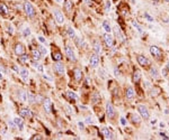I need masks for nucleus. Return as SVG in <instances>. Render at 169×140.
<instances>
[{
	"mask_svg": "<svg viewBox=\"0 0 169 140\" xmlns=\"http://www.w3.org/2000/svg\"><path fill=\"white\" fill-rule=\"evenodd\" d=\"M137 111H139L140 115H141L142 119H144V120H148V119L150 118V113H149V110H148V108L145 107L143 104H139L136 107Z\"/></svg>",
	"mask_w": 169,
	"mask_h": 140,
	"instance_id": "nucleus-1",
	"label": "nucleus"
},
{
	"mask_svg": "<svg viewBox=\"0 0 169 140\" xmlns=\"http://www.w3.org/2000/svg\"><path fill=\"white\" fill-rule=\"evenodd\" d=\"M23 8H24V11L26 12V15H27L28 17H33L34 15H35V9H34V7L29 4V2H25Z\"/></svg>",
	"mask_w": 169,
	"mask_h": 140,
	"instance_id": "nucleus-2",
	"label": "nucleus"
},
{
	"mask_svg": "<svg viewBox=\"0 0 169 140\" xmlns=\"http://www.w3.org/2000/svg\"><path fill=\"white\" fill-rule=\"evenodd\" d=\"M66 54H67L68 58H69L70 61H72V62H76V61H77V57H76V54H74V51H73V48H72L70 45H67V46H66Z\"/></svg>",
	"mask_w": 169,
	"mask_h": 140,
	"instance_id": "nucleus-3",
	"label": "nucleus"
},
{
	"mask_svg": "<svg viewBox=\"0 0 169 140\" xmlns=\"http://www.w3.org/2000/svg\"><path fill=\"white\" fill-rule=\"evenodd\" d=\"M106 114H107L108 119H114V116H115V109L110 102H107V104H106Z\"/></svg>",
	"mask_w": 169,
	"mask_h": 140,
	"instance_id": "nucleus-4",
	"label": "nucleus"
},
{
	"mask_svg": "<svg viewBox=\"0 0 169 140\" xmlns=\"http://www.w3.org/2000/svg\"><path fill=\"white\" fill-rule=\"evenodd\" d=\"M54 18H55V20H56V22H58L59 25H63L64 24V21H66V19H64V16H63V14H62L60 10H54Z\"/></svg>",
	"mask_w": 169,
	"mask_h": 140,
	"instance_id": "nucleus-5",
	"label": "nucleus"
},
{
	"mask_svg": "<svg viewBox=\"0 0 169 140\" xmlns=\"http://www.w3.org/2000/svg\"><path fill=\"white\" fill-rule=\"evenodd\" d=\"M136 61H137V63H139V65L142 66V67H147L148 65H150V61L147 57H145V56H143V55H139V56H137Z\"/></svg>",
	"mask_w": 169,
	"mask_h": 140,
	"instance_id": "nucleus-6",
	"label": "nucleus"
},
{
	"mask_svg": "<svg viewBox=\"0 0 169 140\" xmlns=\"http://www.w3.org/2000/svg\"><path fill=\"white\" fill-rule=\"evenodd\" d=\"M90 66L93 67V68H96L98 65H99V56H98V54H93L91 56H90Z\"/></svg>",
	"mask_w": 169,
	"mask_h": 140,
	"instance_id": "nucleus-7",
	"label": "nucleus"
},
{
	"mask_svg": "<svg viewBox=\"0 0 169 140\" xmlns=\"http://www.w3.org/2000/svg\"><path fill=\"white\" fill-rule=\"evenodd\" d=\"M104 41H105V44H106L107 47H113L114 46V38L111 34L106 33L105 35H104Z\"/></svg>",
	"mask_w": 169,
	"mask_h": 140,
	"instance_id": "nucleus-8",
	"label": "nucleus"
},
{
	"mask_svg": "<svg viewBox=\"0 0 169 140\" xmlns=\"http://www.w3.org/2000/svg\"><path fill=\"white\" fill-rule=\"evenodd\" d=\"M150 53H151V55L155 56V57H161V55H162V51H161L158 46H155V45H152L151 47H150Z\"/></svg>",
	"mask_w": 169,
	"mask_h": 140,
	"instance_id": "nucleus-9",
	"label": "nucleus"
},
{
	"mask_svg": "<svg viewBox=\"0 0 169 140\" xmlns=\"http://www.w3.org/2000/svg\"><path fill=\"white\" fill-rule=\"evenodd\" d=\"M43 107H44V110H45L46 112L50 113L52 111V101H51V99H49V98L43 99Z\"/></svg>",
	"mask_w": 169,
	"mask_h": 140,
	"instance_id": "nucleus-10",
	"label": "nucleus"
},
{
	"mask_svg": "<svg viewBox=\"0 0 169 140\" xmlns=\"http://www.w3.org/2000/svg\"><path fill=\"white\" fill-rule=\"evenodd\" d=\"M54 71L56 72L58 75H63L64 74V65L61 62H58V63L54 64Z\"/></svg>",
	"mask_w": 169,
	"mask_h": 140,
	"instance_id": "nucleus-11",
	"label": "nucleus"
},
{
	"mask_svg": "<svg viewBox=\"0 0 169 140\" xmlns=\"http://www.w3.org/2000/svg\"><path fill=\"white\" fill-rule=\"evenodd\" d=\"M19 113H20V116H23V118H27V119H29V118H32V116H33L32 111H30L28 108H24V109H22Z\"/></svg>",
	"mask_w": 169,
	"mask_h": 140,
	"instance_id": "nucleus-12",
	"label": "nucleus"
},
{
	"mask_svg": "<svg viewBox=\"0 0 169 140\" xmlns=\"http://www.w3.org/2000/svg\"><path fill=\"white\" fill-rule=\"evenodd\" d=\"M15 53H16V55L18 56H20L22 54H24L25 53V47H24V45L23 44H17L16 46H15Z\"/></svg>",
	"mask_w": 169,
	"mask_h": 140,
	"instance_id": "nucleus-13",
	"label": "nucleus"
},
{
	"mask_svg": "<svg viewBox=\"0 0 169 140\" xmlns=\"http://www.w3.org/2000/svg\"><path fill=\"white\" fill-rule=\"evenodd\" d=\"M101 132H103L104 137H105L106 139H114L113 132H112L108 128H103V129H101Z\"/></svg>",
	"mask_w": 169,
	"mask_h": 140,
	"instance_id": "nucleus-14",
	"label": "nucleus"
},
{
	"mask_svg": "<svg viewBox=\"0 0 169 140\" xmlns=\"http://www.w3.org/2000/svg\"><path fill=\"white\" fill-rule=\"evenodd\" d=\"M12 121H14L15 126L19 128V130H24V121H23V119L16 116V118H14V120H12Z\"/></svg>",
	"mask_w": 169,
	"mask_h": 140,
	"instance_id": "nucleus-15",
	"label": "nucleus"
},
{
	"mask_svg": "<svg viewBox=\"0 0 169 140\" xmlns=\"http://www.w3.org/2000/svg\"><path fill=\"white\" fill-rule=\"evenodd\" d=\"M19 75L24 81H27L28 80V76H29V72H28L27 68H20L19 69Z\"/></svg>",
	"mask_w": 169,
	"mask_h": 140,
	"instance_id": "nucleus-16",
	"label": "nucleus"
},
{
	"mask_svg": "<svg viewBox=\"0 0 169 140\" xmlns=\"http://www.w3.org/2000/svg\"><path fill=\"white\" fill-rule=\"evenodd\" d=\"M134 94H135V92H134L133 87H131V86L127 87V89H126V92H125L126 99H127V100H132V99L134 98Z\"/></svg>",
	"mask_w": 169,
	"mask_h": 140,
	"instance_id": "nucleus-17",
	"label": "nucleus"
},
{
	"mask_svg": "<svg viewBox=\"0 0 169 140\" xmlns=\"http://www.w3.org/2000/svg\"><path fill=\"white\" fill-rule=\"evenodd\" d=\"M73 76H74V80H76L77 82H80V81H81V79H82V72H81V69L74 68V71H73Z\"/></svg>",
	"mask_w": 169,
	"mask_h": 140,
	"instance_id": "nucleus-18",
	"label": "nucleus"
},
{
	"mask_svg": "<svg viewBox=\"0 0 169 140\" xmlns=\"http://www.w3.org/2000/svg\"><path fill=\"white\" fill-rule=\"evenodd\" d=\"M32 57L34 61H40V59L42 58V54H41V52L38 50H33L32 51Z\"/></svg>",
	"mask_w": 169,
	"mask_h": 140,
	"instance_id": "nucleus-19",
	"label": "nucleus"
},
{
	"mask_svg": "<svg viewBox=\"0 0 169 140\" xmlns=\"http://www.w3.org/2000/svg\"><path fill=\"white\" fill-rule=\"evenodd\" d=\"M132 80H133L134 83H139L140 80H141V72L139 69H135L134 73H133V76H132Z\"/></svg>",
	"mask_w": 169,
	"mask_h": 140,
	"instance_id": "nucleus-20",
	"label": "nucleus"
},
{
	"mask_svg": "<svg viewBox=\"0 0 169 140\" xmlns=\"http://www.w3.org/2000/svg\"><path fill=\"white\" fill-rule=\"evenodd\" d=\"M114 32H115V35H116V37L117 38H119V40L121 41H124L125 40V38H124V35L122 34V32H121V29L116 26V27H114Z\"/></svg>",
	"mask_w": 169,
	"mask_h": 140,
	"instance_id": "nucleus-21",
	"label": "nucleus"
},
{
	"mask_svg": "<svg viewBox=\"0 0 169 140\" xmlns=\"http://www.w3.org/2000/svg\"><path fill=\"white\" fill-rule=\"evenodd\" d=\"M74 43H76V45L78 47H86V41L82 39L81 37H74Z\"/></svg>",
	"mask_w": 169,
	"mask_h": 140,
	"instance_id": "nucleus-22",
	"label": "nucleus"
},
{
	"mask_svg": "<svg viewBox=\"0 0 169 140\" xmlns=\"http://www.w3.org/2000/svg\"><path fill=\"white\" fill-rule=\"evenodd\" d=\"M63 7H64V9H66V11L68 12V14H70V12H71V10H72V2H71V0H66V1H64V4H63Z\"/></svg>",
	"mask_w": 169,
	"mask_h": 140,
	"instance_id": "nucleus-23",
	"label": "nucleus"
},
{
	"mask_svg": "<svg viewBox=\"0 0 169 140\" xmlns=\"http://www.w3.org/2000/svg\"><path fill=\"white\" fill-rule=\"evenodd\" d=\"M19 99L22 102H28V93L26 91H20L19 92Z\"/></svg>",
	"mask_w": 169,
	"mask_h": 140,
	"instance_id": "nucleus-24",
	"label": "nucleus"
},
{
	"mask_svg": "<svg viewBox=\"0 0 169 140\" xmlns=\"http://www.w3.org/2000/svg\"><path fill=\"white\" fill-rule=\"evenodd\" d=\"M101 51H103V48H101L100 43L96 40L95 43H94V52H95L96 54H98V55H99V54L101 53Z\"/></svg>",
	"mask_w": 169,
	"mask_h": 140,
	"instance_id": "nucleus-25",
	"label": "nucleus"
},
{
	"mask_svg": "<svg viewBox=\"0 0 169 140\" xmlns=\"http://www.w3.org/2000/svg\"><path fill=\"white\" fill-rule=\"evenodd\" d=\"M100 101V94H99V92H95L93 94V97H91V103L93 104H96V103H98Z\"/></svg>",
	"mask_w": 169,
	"mask_h": 140,
	"instance_id": "nucleus-26",
	"label": "nucleus"
},
{
	"mask_svg": "<svg viewBox=\"0 0 169 140\" xmlns=\"http://www.w3.org/2000/svg\"><path fill=\"white\" fill-rule=\"evenodd\" d=\"M150 76L153 77V79H157V77L159 76V72H158L157 67L152 66L151 68H150Z\"/></svg>",
	"mask_w": 169,
	"mask_h": 140,
	"instance_id": "nucleus-27",
	"label": "nucleus"
},
{
	"mask_svg": "<svg viewBox=\"0 0 169 140\" xmlns=\"http://www.w3.org/2000/svg\"><path fill=\"white\" fill-rule=\"evenodd\" d=\"M103 28H104V30H105L106 33L111 34V32H112V27H111L110 22H108L107 20H104V21H103Z\"/></svg>",
	"mask_w": 169,
	"mask_h": 140,
	"instance_id": "nucleus-28",
	"label": "nucleus"
},
{
	"mask_svg": "<svg viewBox=\"0 0 169 140\" xmlns=\"http://www.w3.org/2000/svg\"><path fill=\"white\" fill-rule=\"evenodd\" d=\"M52 58H53V61H55V62H60L62 59V54L60 53V52H53V54H52Z\"/></svg>",
	"mask_w": 169,
	"mask_h": 140,
	"instance_id": "nucleus-29",
	"label": "nucleus"
},
{
	"mask_svg": "<svg viewBox=\"0 0 169 140\" xmlns=\"http://www.w3.org/2000/svg\"><path fill=\"white\" fill-rule=\"evenodd\" d=\"M29 61V57H28V55L27 54H22V55L19 56V62L20 63H23V64H25V63H27V62Z\"/></svg>",
	"mask_w": 169,
	"mask_h": 140,
	"instance_id": "nucleus-30",
	"label": "nucleus"
},
{
	"mask_svg": "<svg viewBox=\"0 0 169 140\" xmlns=\"http://www.w3.org/2000/svg\"><path fill=\"white\" fill-rule=\"evenodd\" d=\"M67 32H68V36H69L70 38H73V39H74V37H76V32H74L73 28H72V27H69Z\"/></svg>",
	"mask_w": 169,
	"mask_h": 140,
	"instance_id": "nucleus-31",
	"label": "nucleus"
},
{
	"mask_svg": "<svg viewBox=\"0 0 169 140\" xmlns=\"http://www.w3.org/2000/svg\"><path fill=\"white\" fill-rule=\"evenodd\" d=\"M132 25L134 26V28L137 30V33H139V34H143V30H142V27H141V26H140L139 24H137V22L135 21V20H133V21H132Z\"/></svg>",
	"mask_w": 169,
	"mask_h": 140,
	"instance_id": "nucleus-32",
	"label": "nucleus"
},
{
	"mask_svg": "<svg viewBox=\"0 0 169 140\" xmlns=\"http://www.w3.org/2000/svg\"><path fill=\"white\" fill-rule=\"evenodd\" d=\"M32 64H33V67H35V68L37 69V71H40V72H43V66L41 65L40 63H38V61H34Z\"/></svg>",
	"mask_w": 169,
	"mask_h": 140,
	"instance_id": "nucleus-33",
	"label": "nucleus"
},
{
	"mask_svg": "<svg viewBox=\"0 0 169 140\" xmlns=\"http://www.w3.org/2000/svg\"><path fill=\"white\" fill-rule=\"evenodd\" d=\"M67 95L69 97V99H71V100H77V99H78L77 94H76L74 92H72V91H68V92H67Z\"/></svg>",
	"mask_w": 169,
	"mask_h": 140,
	"instance_id": "nucleus-34",
	"label": "nucleus"
},
{
	"mask_svg": "<svg viewBox=\"0 0 169 140\" xmlns=\"http://www.w3.org/2000/svg\"><path fill=\"white\" fill-rule=\"evenodd\" d=\"M7 12H8V9H7L6 5L1 4V5H0V14H2V15H6Z\"/></svg>",
	"mask_w": 169,
	"mask_h": 140,
	"instance_id": "nucleus-35",
	"label": "nucleus"
},
{
	"mask_svg": "<svg viewBox=\"0 0 169 140\" xmlns=\"http://www.w3.org/2000/svg\"><path fill=\"white\" fill-rule=\"evenodd\" d=\"M30 28L29 27H24V29H23V35L25 36V37H27V36L30 35Z\"/></svg>",
	"mask_w": 169,
	"mask_h": 140,
	"instance_id": "nucleus-36",
	"label": "nucleus"
},
{
	"mask_svg": "<svg viewBox=\"0 0 169 140\" xmlns=\"http://www.w3.org/2000/svg\"><path fill=\"white\" fill-rule=\"evenodd\" d=\"M132 121L135 123H140L141 122V119H140V116L137 114H132Z\"/></svg>",
	"mask_w": 169,
	"mask_h": 140,
	"instance_id": "nucleus-37",
	"label": "nucleus"
},
{
	"mask_svg": "<svg viewBox=\"0 0 169 140\" xmlns=\"http://www.w3.org/2000/svg\"><path fill=\"white\" fill-rule=\"evenodd\" d=\"M144 18L147 19V21H149V22H153L155 21V19H153V17L152 16H150L148 12H144Z\"/></svg>",
	"mask_w": 169,
	"mask_h": 140,
	"instance_id": "nucleus-38",
	"label": "nucleus"
},
{
	"mask_svg": "<svg viewBox=\"0 0 169 140\" xmlns=\"http://www.w3.org/2000/svg\"><path fill=\"white\" fill-rule=\"evenodd\" d=\"M28 102H29V103H35L36 102V95L28 94Z\"/></svg>",
	"mask_w": 169,
	"mask_h": 140,
	"instance_id": "nucleus-39",
	"label": "nucleus"
},
{
	"mask_svg": "<svg viewBox=\"0 0 169 140\" xmlns=\"http://www.w3.org/2000/svg\"><path fill=\"white\" fill-rule=\"evenodd\" d=\"M104 9H105L106 12H108L111 10V1H110V0H106V1H105V8H104Z\"/></svg>",
	"mask_w": 169,
	"mask_h": 140,
	"instance_id": "nucleus-40",
	"label": "nucleus"
},
{
	"mask_svg": "<svg viewBox=\"0 0 169 140\" xmlns=\"http://www.w3.org/2000/svg\"><path fill=\"white\" fill-rule=\"evenodd\" d=\"M38 51L41 52V54H42V56H45L46 54H48V50H46L44 46H40V48H38Z\"/></svg>",
	"mask_w": 169,
	"mask_h": 140,
	"instance_id": "nucleus-41",
	"label": "nucleus"
},
{
	"mask_svg": "<svg viewBox=\"0 0 169 140\" xmlns=\"http://www.w3.org/2000/svg\"><path fill=\"white\" fill-rule=\"evenodd\" d=\"M37 39H38V41H40L41 44H43V45H45V44H46V39L43 37V36H38Z\"/></svg>",
	"mask_w": 169,
	"mask_h": 140,
	"instance_id": "nucleus-42",
	"label": "nucleus"
},
{
	"mask_svg": "<svg viewBox=\"0 0 169 140\" xmlns=\"http://www.w3.org/2000/svg\"><path fill=\"white\" fill-rule=\"evenodd\" d=\"M99 75H100V77H101V79H106V75H105V71H104V69L99 68Z\"/></svg>",
	"mask_w": 169,
	"mask_h": 140,
	"instance_id": "nucleus-43",
	"label": "nucleus"
},
{
	"mask_svg": "<svg viewBox=\"0 0 169 140\" xmlns=\"http://www.w3.org/2000/svg\"><path fill=\"white\" fill-rule=\"evenodd\" d=\"M119 74H121V73H119V69L117 68V67H114V75H115L116 77H118Z\"/></svg>",
	"mask_w": 169,
	"mask_h": 140,
	"instance_id": "nucleus-44",
	"label": "nucleus"
},
{
	"mask_svg": "<svg viewBox=\"0 0 169 140\" xmlns=\"http://www.w3.org/2000/svg\"><path fill=\"white\" fill-rule=\"evenodd\" d=\"M8 32H9V34H10V35H12V34L15 33V30H14V27H12L11 25H8Z\"/></svg>",
	"mask_w": 169,
	"mask_h": 140,
	"instance_id": "nucleus-45",
	"label": "nucleus"
},
{
	"mask_svg": "<svg viewBox=\"0 0 169 140\" xmlns=\"http://www.w3.org/2000/svg\"><path fill=\"white\" fill-rule=\"evenodd\" d=\"M66 108H67V110H68V112H69V113H71V114L73 113V109L70 107V105H66Z\"/></svg>",
	"mask_w": 169,
	"mask_h": 140,
	"instance_id": "nucleus-46",
	"label": "nucleus"
},
{
	"mask_svg": "<svg viewBox=\"0 0 169 140\" xmlns=\"http://www.w3.org/2000/svg\"><path fill=\"white\" fill-rule=\"evenodd\" d=\"M160 136H161V138H162V139H165V140H169V137L167 136V134L162 133V132H160Z\"/></svg>",
	"mask_w": 169,
	"mask_h": 140,
	"instance_id": "nucleus-47",
	"label": "nucleus"
},
{
	"mask_svg": "<svg viewBox=\"0 0 169 140\" xmlns=\"http://www.w3.org/2000/svg\"><path fill=\"white\" fill-rule=\"evenodd\" d=\"M93 122V120H91V116H88L87 119H86V123H88V124H90Z\"/></svg>",
	"mask_w": 169,
	"mask_h": 140,
	"instance_id": "nucleus-48",
	"label": "nucleus"
},
{
	"mask_svg": "<svg viewBox=\"0 0 169 140\" xmlns=\"http://www.w3.org/2000/svg\"><path fill=\"white\" fill-rule=\"evenodd\" d=\"M167 73H169L168 69H167V68H163V69H162V75H163V76H167V75H168Z\"/></svg>",
	"mask_w": 169,
	"mask_h": 140,
	"instance_id": "nucleus-49",
	"label": "nucleus"
},
{
	"mask_svg": "<svg viewBox=\"0 0 169 140\" xmlns=\"http://www.w3.org/2000/svg\"><path fill=\"white\" fill-rule=\"evenodd\" d=\"M78 126L80 127V129H85V128H84L85 126H84V123H82V122H78Z\"/></svg>",
	"mask_w": 169,
	"mask_h": 140,
	"instance_id": "nucleus-50",
	"label": "nucleus"
},
{
	"mask_svg": "<svg viewBox=\"0 0 169 140\" xmlns=\"http://www.w3.org/2000/svg\"><path fill=\"white\" fill-rule=\"evenodd\" d=\"M12 69H14V71H16V72H17V73H18V72H19V68H18V67H17V66H15V65H14V66H12Z\"/></svg>",
	"mask_w": 169,
	"mask_h": 140,
	"instance_id": "nucleus-51",
	"label": "nucleus"
},
{
	"mask_svg": "<svg viewBox=\"0 0 169 140\" xmlns=\"http://www.w3.org/2000/svg\"><path fill=\"white\" fill-rule=\"evenodd\" d=\"M33 139H43V137L42 136H35Z\"/></svg>",
	"mask_w": 169,
	"mask_h": 140,
	"instance_id": "nucleus-52",
	"label": "nucleus"
},
{
	"mask_svg": "<svg viewBox=\"0 0 169 140\" xmlns=\"http://www.w3.org/2000/svg\"><path fill=\"white\" fill-rule=\"evenodd\" d=\"M121 123L123 124V126L125 124V120H124V118H121Z\"/></svg>",
	"mask_w": 169,
	"mask_h": 140,
	"instance_id": "nucleus-53",
	"label": "nucleus"
},
{
	"mask_svg": "<svg viewBox=\"0 0 169 140\" xmlns=\"http://www.w3.org/2000/svg\"><path fill=\"white\" fill-rule=\"evenodd\" d=\"M55 2H58V4H62V2H63V0H55Z\"/></svg>",
	"mask_w": 169,
	"mask_h": 140,
	"instance_id": "nucleus-54",
	"label": "nucleus"
},
{
	"mask_svg": "<svg viewBox=\"0 0 169 140\" xmlns=\"http://www.w3.org/2000/svg\"><path fill=\"white\" fill-rule=\"evenodd\" d=\"M2 79H4V75H2V73L0 72V80H2Z\"/></svg>",
	"mask_w": 169,
	"mask_h": 140,
	"instance_id": "nucleus-55",
	"label": "nucleus"
},
{
	"mask_svg": "<svg viewBox=\"0 0 169 140\" xmlns=\"http://www.w3.org/2000/svg\"><path fill=\"white\" fill-rule=\"evenodd\" d=\"M166 68H167L168 72H169V63H167V66H166Z\"/></svg>",
	"mask_w": 169,
	"mask_h": 140,
	"instance_id": "nucleus-56",
	"label": "nucleus"
},
{
	"mask_svg": "<svg viewBox=\"0 0 169 140\" xmlns=\"http://www.w3.org/2000/svg\"><path fill=\"white\" fill-rule=\"evenodd\" d=\"M152 1H153V2H156V4H157V2H159L160 0H152Z\"/></svg>",
	"mask_w": 169,
	"mask_h": 140,
	"instance_id": "nucleus-57",
	"label": "nucleus"
},
{
	"mask_svg": "<svg viewBox=\"0 0 169 140\" xmlns=\"http://www.w3.org/2000/svg\"><path fill=\"white\" fill-rule=\"evenodd\" d=\"M165 1H166V2H169V0H165Z\"/></svg>",
	"mask_w": 169,
	"mask_h": 140,
	"instance_id": "nucleus-58",
	"label": "nucleus"
},
{
	"mask_svg": "<svg viewBox=\"0 0 169 140\" xmlns=\"http://www.w3.org/2000/svg\"><path fill=\"white\" fill-rule=\"evenodd\" d=\"M168 126H169V122H168Z\"/></svg>",
	"mask_w": 169,
	"mask_h": 140,
	"instance_id": "nucleus-59",
	"label": "nucleus"
}]
</instances>
